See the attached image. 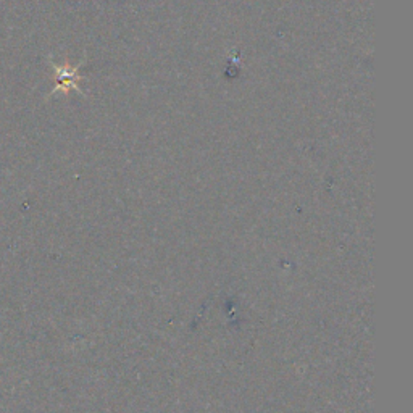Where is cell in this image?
Masks as SVG:
<instances>
[{
    "mask_svg": "<svg viewBox=\"0 0 413 413\" xmlns=\"http://www.w3.org/2000/svg\"><path fill=\"white\" fill-rule=\"evenodd\" d=\"M54 68L57 73V88H55V90H52V93H59V90H64L68 88H76V84H75V79H76L75 71L76 70L61 68V66H59V65H54Z\"/></svg>",
    "mask_w": 413,
    "mask_h": 413,
    "instance_id": "cell-1",
    "label": "cell"
}]
</instances>
